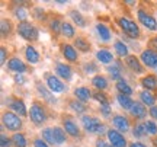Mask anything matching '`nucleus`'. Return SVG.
Wrapping results in <instances>:
<instances>
[{"instance_id": "obj_1", "label": "nucleus", "mask_w": 157, "mask_h": 147, "mask_svg": "<svg viewBox=\"0 0 157 147\" xmlns=\"http://www.w3.org/2000/svg\"><path fill=\"white\" fill-rule=\"evenodd\" d=\"M82 122H83L84 130L87 133H90V134L102 136V134H105V131H108L105 128V125L101 122V119H98L96 117H92V115H83Z\"/></svg>"}, {"instance_id": "obj_2", "label": "nucleus", "mask_w": 157, "mask_h": 147, "mask_svg": "<svg viewBox=\"0 0 157 147\" xmlns=\"http://www.w3.org/2000/svg\"><path fill=\"white\" fill-rule=\"evenodd\" d=\"M117 23L119 25V28L122 29V32L127 37H129V38H132V40H138L140 38V28H138V25L134 22V21H129V19H127V17H117Z\"/></svg>"}, {"instance_id": "obj_3", "label": "nucleus", "mask_w": 157, "mask_h": 147, "mask_svg": "<svg viewBox=\"0 0 157 147\" xmlns=\"http://www.w3.org/2000/svg\"><path fill=\"white\" fill-rule=\"evenodd\" d=\"M29 118H31V121L35 125L44 124L45 121H47V118H48V114H47V109L44 108V105L36 101L32 102L31 109H29Z\"/></svg>"}, {"instance_id": "obj_4", "label": "nucleus", "mask_w": 157, "mask_h": 147, "mask_svg": "<svg viewBox=\"0 0 157 147\" xmlns=\"http://www.w3.org/2000/svg\"><path fill=\"white\" fill-rule=\"evenodd\" d=\"M2 122H3V127L7 128L9 131L19 133L21 128H22V119L19 118V115H16L15 112H10V111H6V112L3 114Z\"/></svg>"}, {"instance_id": "obj_5", "label": "nucleus", "mask_w": 157, "mask_h": 147, "mask_svg": "<svg viewBox=\"0 0 157 147\" xmlns=\"http://www.w3.org/2000/svg\"><path fill=\"white\" fill-rule=\"evenodd\" d=\"M16 31L23 40H26V41H36L38 40V29L35 28L32 23H29L28 21H26V22L17 23Z\"/></svg>"}, {"instance_id": "obj_6", "label": "nucleus", "mask_w": 157, "mask_h": 147, "mask_svg": "<svg viewBox=\"0 0 157 147\" xmlns=\"http://www.w3.org/2000/svg\"><path fill=\"white\" fill-rule=\"evenodd\" d=\"M45 80H47V86H48V89H50L52 93H63V92L67 89L66 85H64L61 80L57 77V76H54V74L45 73Z\"/></svg>"}, {"instance_id": "obj_7", "label": "nucleus", "mask_w": 157, "mask_h": 147, "mask_svg": "<svg viewBox=\"0 0 157 147\" xmlns=\"http://www.w3.org/2000/svg\"><path fill=\"white\" fill-rule=\"evenodd\" d=\"M137 17H138L140 23L144 26V28H147L148 31H157V21L148 13V12L140 9V10L137 12Z\"/></svg>"}, {"instance_id": "obj_8", "label": "nucleus", "mask_w": 157, "mask_h": 147, "mask_svg": "<svg viewBox=\"0 0 157 147\" xmlns=\"http://www.w3.org/2000/svg\"><path fill=\"white\" fill-rule=\"evenodd\" d=\"M7 101L6 103L9 105L12 111H15L16 115H21V117H26L28 115V111H26V106H25V102L22 99H17V98H6Z\"/></svg>"}, {"instance_id": "obj_9", "label": "nucleus", "mask_w": 157, "mask_h": 147, "mask_svg": "<svg viewBox=\"0 0 157 147\" xmlns=\"http://www.w3.org/2000/svg\"><path fill=\"white\" fill-rule=\"evenodd\" d=\"M106 136L109 143L112 144L113 147H127V140L124 137L122 133H119L118 130H108L106 131Z\"/></svg>"}, {"instance_id": "obj_10", "label": "nucleus", "mask_w": 157, "mask_h": 147, "mask_svg": "<svg viewBox=\"0 0 157 147\" xmlns=\"http://www.w3.org/2000/svg\"><path fill=\"white\" fill-rule=\"evenodd\" d=\"M140 60L143 61V64H144V66H147V67L157 68V52H156V51L150 50V48L144 50L143 52H141Z\"/></svg>"}, {"instance_id": "obj_11", "label": "nucleus", "mask_w": 157, "mask_h": 147, "mask_svg": "<svg viewBox=\"0 0 157 147\" xmlns=\"http://www.w3.org/2000/svg\"><path fill=\"white\" fill-rule=\"evenodd\" d=\"M7 68H9L10 72H15L16 74H22L28 70L26 64H25L21 58H17V57H13V58H10V60L7 61Z\"/></svg>"}, {"instance_id": "obj_12", "label": "nucleus", "mask_w": 157, "mask_h": 147, "mask_svg": "<svg viewBox=\"0 0 157 147\" xmlns=\"http://www.w3.org/2000/svg\"><path fill=\"white\" fill-rule=\"evenodd\" d=\"M112 125L119 133H127L129 130V121L124 115H113L112 117Z\"/></svg>"}, {"instance_id": "obj_13", "label": "nucleus", "mask_w": 157, "mask_h": 147, "mask_svg": "<svg viewBox=\"0 0 157 147\" xmlns=\"http://www.w3.org/2000/svg\"><path fill=\"white\" fill-rule=\"evenodd\" d=\"M125 64H127V67L131 68L134 73H137V74L144 73V67H143V64H141V61L135 56H128L127 57V58H125Z\"/></svg>"}, {"instance_id": "obj_14", "label": "nucleus", "mask_w": 157, "mask_h": 147, "mask_svg": "<svg viewBox=\"0 0 157 147\" xmlns=\"http://www.w3.org/2000/svg\"><path fill=\"white\" fill-rule=\"evenodd\" d=\"M63 127H64V131L67 133L68 136H71V137H78L80 136L78 125L76 124L71 118H64L63 119Z\"/></svg>"}, {"instance_id": "obj_15", "label": "nucleus", "mask_w": 157, "mask_h": 147, "mask_svg": "<svg viewBox=\"0 0 157 147\" xmlns=\"http://www.w3.org/2000/svg\"><path fill=\"white\" fill-rule=\"evenodd\" d=\"M56 72L61 79L67 80V82L71 80V77H73V70H71V67H70L68 64H64V63H57Z\"/></svg>"}, {"instance_id": "obj_16", "label": "nucleus", "mask_w": 157, "mask_h": 147, "mask_svg": "<svg viewBox=\"0 0 157 147\" xmlns=\"http://www.w3.org/2000/svg\"><path fill=\"white\" fill-rule=\"evenodd\" d=\"M36 91H38L39 96H42V99H45V101L48 102V103H56L57 99L56 96H54V93L48 89V87H45L42 83H36Z\"/></svg>"}, {"instance_id": "obj_17", "label": "nucleus", "mask_w": 157, "mask_h": 147, "mask_svg": "<svg viewBox=\"0 0 157 147\" xmlns=\"http://www.w3.org/2000/svg\"><path fill=\"white\" fill-rule=\"evenodd\" d=\"M61 52L66 60H68V61H77L78 54L73 45H70V44H61Z\"/></svg>"}, {"instance_id": "obj_18", "label": "nucleus", "mask_w": 157, "mask_h": 147, "mask_svg": "<svg viewBox=\"0 0 157 147\" xmlns=\"http://www.w3.org/2000/svg\"><path fill=\"white\" fill-rule=\"evenodd\" d=\"M141 86L144 87V91H156L157 89V77L154 74H147L141 79Z\"/></svg>"}, {"instance_id": "obj_19", "label": "nucleus", "mask_w": 157, "mask_h": 147, "mask_svg": "<svg viewBox=\"0 0 157 147\" xmlns=\"http://www.w3.org/2000/svg\"><path fill=\"white\" fill-rule=\"evenodd\" d=\"M92 95H93V93H92L90 89L86 87V86H80V87H76V89H74V96L77 98V101L83 102V103H86V102L89 101Z\"/></svg>"}, {"instance_id": "obj_20", "label": "nucleus", "mask_w": 157, "mask_h": 147, "mask_svg": "<svg viewBox=\"0 0 157 147\" xmlns=\"http://www.w3.org/2000/svg\"><path fill=\"white\" fill-rule=\"evenodd\" d=\"M129 112H131V115H132L134 118L141 119L147 115V109L141 102H134L132 106H131V109H129Z\"/></svg>"}, {"instance_id": "obj_21", "label": "nucleus", "mask_w": 157, "mask_h": 147, "mask_svg": "<svg viewBox=\"0 0 157 147\" xmlns=\"http://www.w3.org/2000/svg\"><path fill=\"white\" fill-rule=\"evenodd\" d=\"M96 31H98V35H99V38H101L103 42H109V41L112 40V34H111V29L108 28L106 25H103V23H98V25H96Z\"/></svg>"}, {"instance_id": "obj_22", "label": "nucleus", "mask_w": 157, "mask_h": 147, "mask_svg": "<svg viewBox=\"0 0 157 147\" xmlns=\"http://www.w3.org/2000/svg\"><path fill=\"white\" fill-rule=\"evenodd\" d=\"M15 5H17V6H13V7H12V13H13V16L16 17V19H19L21 22H26L28 13H26V10L21 6V5H23V3L22 2H15Z\"/></svg>"}, {"instance_id": "obj_23", "label": "nucleus", "mask_w": 157, "mask_h": 147, "mask_svg": "<svg viewBox=\"0 0 157 147\" xmlns=\"http://www.w3.org/2000/svg\"><path fill=\"white\" fill-rule=\"evenodd\" d=\"M140 99L143 105H147V106H154L156 103V96L153 95L150 91H141L140 92Z\"/></svg>"}, {"instance_id": "obj_24", "label": "nucleus", "mask_w": 157, "mask_h": 147, "mask_svg": "<svg viewBox=\"0 0 157 147\" xmlns=\"http://www.w3.org/2000/svg\"><path fill=\"white\" fill-rule=\"evenodd\" d=\"M96 58L102 64H111L113 61V54L109 50H99L96 52Z\"/></svg>"}, {"instance_id": "obj_25", "label": "nucleus", "mask_w": 157, "mask_h": 147, "mask_svg": "<svg viewBox=\"0 0 157 147\" xmlns=\"http://www.w3.org/2000/svg\"><path fill=\"white\" fill-rule=\"evenodd\" d=\"M121 70H122V66H121V63L117 61L115 64H112V66H109L108 67V73H109V76H111V79L112 80H121L122 77H121Z\"/></svg>"}, {"instance_id": "obj_26", "label": "nucleus", "mask_w": 157, "mask_h": 147, "mask_svg": "<svg viewBox=\"0 0 157 147\" xmlns=\"http://www.w3.org/2000/svg\"><path fill=\"white\" fill-rule=\"evenodd\" d=\"M68 16L71 17V21H73L77 26H80V28H84V26H86V19H84V16L78 10H76V9L70 10L68 12Z\"/></svg>"}, {"instance_id": "obj_27", "label": "nucleus", "mask_w": 157, "mask_h": 147, "mask_svg": "<svg viewBox=\"0 0 157 147\" xmlns=\"http://www.w3.org/2000/svg\"><path fill=\"white\" fill-rule=\"evenodd\" d=\"M25 57H26V60L31 64H35V63L39 61V52L32 45H28L25 48Z\"/></svg>"}, {"instance_id": "obj_28", "label": "nucleus", "mask_w": 157, "mask_h": 147, "mask_svg": "<svg viewBox=\"0 0 157 147\" xmlns=\"http://www.w3.org/2000/svg\"><path fill=\"white\" fill-rule=\"evenodd\" d=\"M74 48H77L82 52H89L90 50V42L87 40H84L83 37H77L74 40Z\"/></svg>"}, {"instance_id": "obj_29", "label": "nucleus", "mask_w": 157, "mask_h": 147, "mask_svg": "<svg viewBox=\"0 0 157 147\" xmlns=\"http://www.w3.org/2000/svg\"><path fill=\"white\" fill-rule=\"evenodd\" d=\"M92 85L95 86L98 91H105L108 87V80L103 77V76H101V74H98V76H95L93 79H92Z\"/></svg>"}, {"instance_id": "obj_30", "label": "nucleus", "mask_w": 157, "mask_h": 147, "mask_svg": "<svg viewBox=\"0 0 157 147\" xmlns=\"http://www.w3.org/2000/svg\"><path fill=\"white\" fill-rule=\"evenodd\" d=\"M117 89H118L119 93L127 95V96H129V95L132 93V87L127 83V80H124V79H121V80H118L117 82Z\"/></svg>"}, {"instance_id": "obj_31", "label": "nucleus", "mask_w": 157, "mask_h": 147, "mask_svg": "<svg viewBox=\"0 0 157 147\" xmlns=\"http://www.w3.org/2000/svg\"><path fill=\"white\" fill-rule=\"evenodd\" d=\"M113 50L119 57H128V47L124 44L122 41H115L113 42Z\"/></svg>"}, {"instance_id": "obj_32", "label": "nucleus", "mask_w": 157, "mask_h": 147, "mask_svg": "<svg viewBox=\"0 0 157 147\" xmlns=\"http://www.w3.org/2000/svg\"><path fill=\"white\" fill-rule=\"evenodd\" d=\"M117 101H118V103L124 108V109H131L132 103H134V101H132L131 98L127 96V95H122V93H118Z\"/></svg>"}, {"instance_id": "obj_33", "label": "nucleus", "mask_w": 157, "mask_h": 147, "mask_svg": "<svg viewBox=\"0 0 157 147\" xmlns=\"http://www.w3.org/2000/svg\"><path fill=\"white\" fill-rule=\"evenodd\" d=\"M70 109L71 111H74L76 114H83L84 111H87V106H86V103H83V102L77 101V99H73V101H70Z\"/></svg>"}, {"instance_id": "obj_34", "label": "nucleus", "mask_w": 157, "mask_h": 147, "mask_svg": "<svg viewBox=\"0 0 157 147\" xmlns=\"http://www.w3.org/2000/svg\"><path fill=\"white\" fill-rule=\"evenodd\" d=\"M12 144L15 147H26L28 143H26V138L23 136L22 133H16L12 136Z\"/></svg>"}, {"instance_id": "obj_35", "label": "nucleus", "mask_w": 157, "mask_h": 147, "mask_svg": "<svg viewBox=\"0 0 157 147\" xmlns=\"http://www.w3.org/2000/svg\"><path fill=\"white\" fill-rule=\"evenodd\" d=\"M54 131V138H56V144H63V143H66L67 140V136H66V131L60 128V127H54L52 128Z\"/></svg>"}, {"instance_id": "obj_36", "label": "nucleus", "mask_w": 157, "mask_h": 147, "mask_svg": "<svg viewBox=\"0 0 157 147\" xmlns=\"http://www.w3.org/2000/svg\"><path fill=\"white\" fill-rule=\"evenodd\" d=\"M0 32H2V37L6 38L12 34V22L9 19H2V23H0Z\"/></svg>"}, {"instance_id": "obj_37", "label": "nucleus", "mask_w": 157, "mask_h": 147, "mask_svg": "<svg viewBox=\"0 0 157 147\" xmlns=\"http://www.w3.org/2000/svg\"><path fill=\"white\" fill-rule=\"evenodd\" d=\"M61 34L66 37V38H73L74 34H76V29L73 28V25L68 22H63L61 26Z\"/></svg>"}, {"instance_id": "obj_38", "label": "nucleus", "mask_w": 157, "mask_h": 147, "mask_svg": "<svg viewBox=\"0 0 157 147\" xmlns=\"http://www.w3.org/2000/svg\"><path fill=\"white\" fill-rule=\"evenodd\" d=\"M41 138H44L48 144H56V138H54V131L52 128H44L41 131Z\"/></svg>"}, {"instance_id": "obj_39", "label": "nucleus", "mask_w": 157, "mask_h": 147, "mask_svg": "<svg viewBox=\"0 0 157 147\" xmlns=\"http://www.w3.org/2000/svg\"><path fill=\"white\" fill-rule=\"evenodd\" d=\"M146 125L141 124V122H138V124L134 125V128H132V136L135 137V138H141V137L146 134Z\"/></svg>"}, {"instance_id": "obj_40", "label": "nucleus", "mask_w": 157, "mask_h": 147, "mask_svg": "<svg viewBox=\"0 0 157 147\" xmlns=\"http://www.w3.org/2000/svg\"><path fill=\"white\" fill-rule=\"evenodd\" d=\"M144 125H146L147 134H151V136L156 137V134H157V124H156V122H154V121H151V119H148V121H146V122H144Z\"/></svg>"}, {"instance_id": "obj_41", "label": "nucleus", "mask_w": 157, "mask_h": 147, "mask_svg": "<svg viewBox=\"0 0 157 147\" xmlns=\"http://www.w3.org/2000/svg\"><path fill=\"white\" fill-rule=\"evenodd\" d=\"M61 26H63V22H60V19H52L50 22V28L54 34H60L61 32Z\"/></svg>"}, {"instance_id": "obj_42", "label": "nucleus", "mask_w": 157, "mask_h": 147, "mask_svg": "<svg viewBox=\"0 0 157 147\" xmlns=\"http://www.w3.org/2000/svg\"><path fill=\"white\" fill-rule=\"evenodd\" d=\"M92 96H93V99H95V101L99 102L101 105H102V103H106V102H109V101H108V98H106V95H105L103 92H101V91L95 92Z\"/></svg>"}, {"instance_id": "obj_43", "label": "nucleus", "mask_w": 157, "mask_h": 147, "mask_svg": "<svg viewBox=\"0 0 157 147\" xmlns=\"http://www.w3.org/2000/svg\"><path fill=\"white\" fill-rule=\"evenodd\" d=\"M83 68H84V72L87 74H92V73H96L98 72V67H96V64L93 61H89V63H86L83 66Z\"/></svg>"}, {"instance_id": "obj_44", "label": "nucleus", "mask_w": 157, "mask_h": 147, "mask_svg": "<svg viewBox=\"0 0 157 147\" xmlns=\"http://www.w3.org/2000/svg\"><path fill=\"white\" fill-rule=\"evenodd\" d=\"M34 16L35 19H38V21H42L45 19V12L42 7H34Z\"/></svg>"}, {"instance_id": "obj_45", "label": "nucleus", "mask_w": 157, "mask_h": 147, "mask_svg": "<svg viewBox=\"0 0 157 147\" xmlns=\"http://www.w3.org/2000/svg\"><path fill=\"white\" fill-rule=\"evenodd\" d=\"M0 146H2V147H10V146H13V144H12V138L6 137V134H2V136H0Z\"/></svg>"}, {"instance_id": "obj_46", "label": "nucleus", "mask_w": 157, "mask_h": 147, "mask_svg": "<svg viewBox=\"0 0 157 147\" xmlns=\"http://www.w3.org/2000/svg\"><path fill=\"white\" fill-rule=\"evenodd\" d=\"M101 112L103 117H109L111 115V103L106 102V103H102L101 105Z\"/></svg>"}, {"instance_id": "obj_47", "label": "nucleus", "mask_w": 157, "mask_h": 147, "mask_svg": "<svg viewBox=\"0 0 157 147\" xmlns=\"http://www.w3.org/2000/svg\"><path fill=\"white\" fill-rule=\"evenodd\" d=\"M34 147H50V146H48V143L45 141L44 138H35Z\"/></svg>"}, {"instance_id": "obj_48", "label": "nucleus", "mask_w": 157, "mask_h": 147, "mask_svg": "<svg viewBox=\"0 0 157 147\" xmlns=\"http://www.w3.org/2000/svg\"><path fill=\"white\" fill-rule=\"evenodd\" d=\"M0 56H2V64H6V58H7V48L6 47L0 48Z\"/></svg>"}, {"instance_id": "obj_49", "label": "nucleus", "mask_w": 157, "mask_h": 147, "mask_svg": "<svg viewBox=\"0 0 157 147\" xmlns=\"http://www.w3.org/2000/svg\"><path fill=\"white\" fill-rule=\"evenodd\" d=\"M96 147H113L111 143L105 141V140H102V138H99V140H96Z\"/></svg>"}, {"instance_id": "obj_50", "label": "nucleus", "mask_w": 157, "mask_h": 147, "mask_svg": "<svg viewBox=\"0 0 157 147\" xmlns=\"http://www.w3.org/2000/svg\"><path fill=\"white\" fill-rule=\"evenodd\" d=\"M148 45H150V50L157 52V37H153L151 40L148 41Z\"/></svg>"}, {"instance_id": "obj_51", "label": "nucleus", "mask_w": 157, "mask_h": 147, "mask_svg": "<svg viewBox=\"0 0 157 147\" xmlns=\"http://www.w3.org/2000/svg\"><path fill=\"white\" fill-rule=\"evenodd\" d=\"M148 112H150V115H151L153 119H157V106H151Z\"/></svg>"}, {"instance_id": "obj_52", "label": "nucleus", "mask_w": 157, "mask_h": 147, "mask_svg": "<svg viewBox=\"0 0 157 147\" xmlns=\"http://www.w3.org/2000/svg\"><path fill=\"white\" fill-rule=\"evenodd\" d=\"M128 146L129 147H147L146 144H143V143H140V141H132V143H129Z\"/></svg>"}, {"instance_id": "obj_53", "label": "nucleus", "mask_w": 157, "mask_h": 147, "mask_svg": "<svg viewBox=\"0 0 157 147\" xmlns=\"http://www.w3.org/2000/svg\"><path fill=\"white\" fill-rule=\"evenodd\" d=\"M15 82L22 85V83H25V79H23V76H21V74H16V76H15Z\"/></svg>"}, {"instance_id": "obj_54", "label": "nucleus", "mask_w": 157, "mask_h": 147, "mask_svg": "<svg viewBox=\"0 0 157 147\" xmlns=\"http://www.w3.org/2000/svg\"><path fill=\"white\" fill-rule=\"evenodd\" d=\"M153 144H154V146L157 147V136H156V137H153Z\"/></svg>"}, {"instance_id": "obj_55", "label": "nucleus", "mask_w": 157, "mask_h": 147, "mask_svg": "<svg viewBox=\"0 0 157 147\" xmlns=\"http://www.w3.org/2000/svg\"><path fill=\"white\" fill-rule=\"evenodd\" d=\"M156 73H157V68H156Z\"/></svg>"}]
</instances>
